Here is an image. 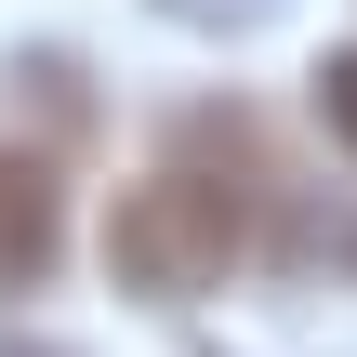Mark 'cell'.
Segmentation results:
<instances>
[{
    "label": "cell",
    "instance_id": "cell-4",
    "mask_svg": "<svg viewBox=\"0 0 357 357\" xmlns=\"http://www.w3.org/2000/svg\"><path fill=\"white\" fill-rule=\"evenodd\" d=\"M0 357H66V344H40V331H0Z\"/></svg>",
    "mask_w": 357,
    "mask_h": 357
},
{
    "label": "cell",
    "instance_id": "cell-5",
    "mask_svg": "<svg viewBox=\"0 0 357 357\" xmlns=\"http://www.w3.org/2000/svg\"><path fill=\"white\" fill-rule=\"evenodd\" d=\"M172 13H265V0H172Z\"/></svg>",
    "mask_w": 357,
    "mask_h": 357
},
{
    "label": "cell",
    "instance_id": "cell-2",
    "mask_svg": "<svg viewBox=\"0 0 357 357\" xmlns=\"http://www.w3.org/2000/svg\"><path fill=\"white\" fill-rule=\"evenodd\" d=\"M53 159H26V146H0V278H40L53 265Z\"/></svg>",
    "mask_w": 357,
    "mask_h": 357
},
{
    "label": "cell",
    "instance_id": "cell-3",
    "mask_svg": "<svg viewBox=\"0 0 357 357\" xmlns=\"http://www.w3.org/2000/svg\"><path fill=\"white\" fill-rule=\"evenodd\" d=\"M318 119H331V146L357 159V53H331V66H318Z\"/></svg>",
    "mask_w": 357,
    "mask_h": 357
},
{
    "label": "cell",
    "instance_id": "cell-1",
    "mask_svg": "<svg viewBox=\"0 0 357 357\" xmlns=\"http://www.w3.org/2000/svg\"><path fill=\"white\" fill-rule=\"evenodd\" d=\"M265 212H278V172L252 159V132L185 119L172 159H159L146 185H119V212H106V278L146 291V305H199V291H225V265L265 238Z\"/></svg>",
    "mask_w": 357,
    "mask_h": 357
}]
</instances>
